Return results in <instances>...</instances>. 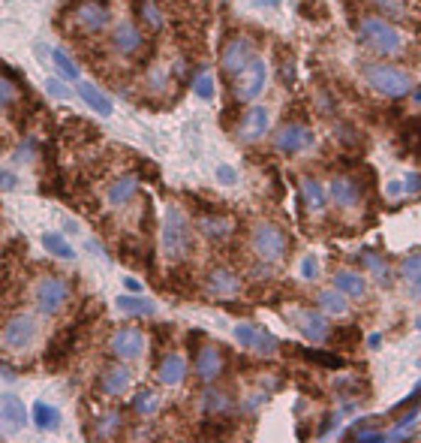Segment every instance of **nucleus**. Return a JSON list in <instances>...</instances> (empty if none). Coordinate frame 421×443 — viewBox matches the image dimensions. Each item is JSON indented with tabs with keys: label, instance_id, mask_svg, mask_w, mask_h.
<instances>
[{
	"label": "nucleus",
	"instance_id": "nucleus-1",
	"mask_svg": "<svg viewBox=\"0 0 421 443\" xmlns=\"http://www.w3.org/2000/svg\"><path fill=\"white\" fill-rule=\"evenodd\" d=\"M160 245H163V257L172 260V262L187 260L190 250H193V233H190V220H187V214L177 208V206L165 208L163 230H160Z\"/></svg>",
	"mask_w": 421,
	"mask_h": 443
},
{
	"label": "nucleus",
	"instance_id": "nucleus-2",
	"mask_svg": "<svg viewBox=\"0 0 421 443\" xmlns=\"http://www.w3.org/2000/svg\"><path fill=\"white\" fill-rule=\"evenodd\" d=\"M359 36L361 43L379 58H391L403 48V33L382 16H361L359 18Z\"/></svg>",
	"mask_w": 421,
	"mask_h": 443
},
{
	"label": "nucleus",
	"instance_id": "nucleus-3",
	"mask_svg": "<svg viewBox=\"0 0 421 443\" xmlns=\"http://www.w3.org/2000/svg\"><path fill=\"white\" fill-rule=\"evenodd\" d=\"M361 75H364V82L373 87L376 94L382 97H391V100H398V97H406L412 91V82H410V75H406L400 67H391V63H364L361 67Z\"/></svg>",
	"mask_w": 421,
	"mask_h": 443
},
{
	"label": "nucleus",
	"instance_id": "nucleus-4",
	"mask_svg": "<svg viewBox=\"0 0 421 443\" xmlns=\"http://www.w3.org/2000/svg\"><path fill=\"white\" fill-rule=\"evenodd\" d=\"M250 247L262 262H280L289 250V238L277 223L259 220V223H253V230H250Z\"/></svg>",
	"mask_w": 421,
	"mask_h": 443
},
{
	"label": "nucleus",
	"instance_id": "nucleus-5",
	"mask_svg": "<svg viewBox=\"0 0 421 443\" xmlns=\"http://www.w3.org/2000/svg\"><path fill=\"white\" fill-rule=\"evenodd\" d=\"M229 82H232V97L238 100V103H250V100H256L265 91V82H268V67H265L262 55L259 52L253 55Z\"/></svg>",
	"mask_w": 421,
	"mask_h": 443
},
{
	"label": "nucleus",
	"instance_id": "nucleus-6",
	"mask_svg": "<svg viewBox=\"0 0 421 443\" xmlns=\"http://www.w3.org/2000/svg\"><path fill=\"white\" fill-rule=\"evenodd\" d=\"M70 299V284L60 274H43L33 287V305L43 316H55Z\"/></svg>",
	"mask_w": 421,
	"mask_h": 443
},
{
	"label": "nucleus",
	"instance_id": "nucleus-7",
	"mask_svg": "<svg viewBox=\"0 0 421 443\" xmlns=\"http://www.w3.org/2000/svg\"><path fill=\"white\" fill-rule=\"evenodd\" d=\"M36 335H40V326H36V316L31 314H16L4 323V332H0V341L9 353H24L28 347H33Z\"/></svg>",
	"mask_w": 421,
	"mask_h": 443
},
{
	"label": "nucleus",
	"instance_id": "nucleus-8",
	"mask_svg": "<svg viewBox=\"0 0 421 443\" xmlns=\"http://www.w3.org/2000/svg\"><path fill=\"white\" fill-rule=\"evenodd\" d=\"M253 55H256V40L247 36V33H232L220 48V67H223V73L229 75V79H232V75L244 67Z\"/></svg>",
	"mask_w": 421,
	"mask_h": 443
},
{
	"label": "nucleus",
	"instance_id": "nucleus-9",
	"mask_svg": "<svg viewBox=\"0 0 421 443\" xmlns=\"http://www.w3.org/2000/svg\"><path fill=\"white\" fill-rule=\"evenodd\" d=\"M109 350H111V356H118L124 362L138 359L145 353V332L142 329H136V326L114 329L111 338H109Z\"/></svg>",
	"mask_w": 421,
	"mask_h": 443
},
{
	"label": "nucleus",
	"instance_id": "nucleus-10",
	"mask_svg": "<svg viewBox=\"0 0 421 443\" xmlns=\"http://www.w3.org/2000/svg\"><path fill=\"white\" fill-rule=\"evenodd\" d=\"M310 145H313V130L307 124L289 121L274 133V148L280 154H301V151L310 148Z\"/></svg>",
	"mask_w": 421,
	"mask_h": 443
},
{
	"label": "nucleus",
	"instance_id": "nucleus-11",
	"mask_svg": "<svg viewBox=\"0 0 421 443\" xmlns=\"http://www.w3.org/2000/svg\"><path fill=\"white\" fill-rule=\"evenodd\" d=\"M289 320H292V326L298 329V332L307 338V341H325L328 338V332H331V326H328V316L322 314V311H310V308H295V311H289L286 314Z\"/></svg>",
	"mask_w": 421,
	"mask_h": 443
},
{
	"label": "nucleus",
	"instance_id": "nucleus-12",
	"mask_svg": "<svg viewBox=\"0 0 421 443\" xmlns=\"http://www.w3.org/2000/svg\"><path fill=\"white\" fill-rule=\"evenodd\" d=\"M72 21L82 33H99L109 24V6L103 0H82L72 9Z\"/></svg>",
	"mask_w": 421,
	"mask_h": 443
},
{
	"label": "nucleus",
	"instance_id": "nucleus-13",
	"mask_svg": "<svg viewBox=\"0 0 421 443\" xmlns=\"http://www.w3.org/2000/svg\"><path fill=\"white\" fill-rule=\"evenodd\" d=\"M328 196L337 211H355L361 206V187L355 178H349V175H334L328 184Z\"/></svg>",
	"mask_w": 421,
	"mask_h": 443
},
{
	"label": "nucleus",
	"instance_id": "nucleus-14",
	"mask_svg": "<svg viewBox=\"0 0 421 443\" xmlns=\"http://www.w3.org/2000/svg\"><path fill=\"white\" fill-rule=\"evenodd\" d=\"M235 341L244 350H253V353H259V356H274L277 347H280V341L271 335V332H265V329L259 326H235Z\"/></svg>",
	"mask_w": 421,
	"mask_h": 443
},
{
	"label": "nucleus",
	"instance_id": "nucleus-15",
	"mask_svg": "<svg viewBox=\"0 0 421 443\" xmlns=\"http://www.w3.org/2000/svg\"><path fill=\"white\" fill-rule=\"evenodd\" d=\"M109 43H111V48H114L118 55H126V58H130V55H136V52H142L145 33H142V28H138V24L121 21V24H114Z\"/></svg>",
	"mask_w": 421,
	"mask_h": 443
},
{
	"label": "nucleus",
	"instance_id": "nucleus-16",
	"mask_svg": "<svg viewBox=\"0 0 421 443\" xmlns=\"http://www.w3.org/2000/svg\"><path fill=\"white\" fill-rule=\"evenodd\" d=\"M268 124H271V112L265 106H250L238 124V139L241 142H259L268 133Z\"/></svg>",
	"mask_w": 421,
	"mask_h": 443
},
{
	"label": "nucleus",
	"instance_id": "nucleus-17",
	"mask_svg": "<svg viewBox=\"0 0 421 443\" xmlns=\"http://www.w3.org/2000/svg\"><path fill=\"white\" fill-rule=\"evenodd\" d=\"M193 368H196V377L202 380V383H214L217 377H223L226 362H223V353H220V347L205 344V347H202V350L196 353V362H193Z\"/></svg>",
	"mask_w": 421,
	"mask_h": 443
},
{
	"label": "nucleus",
	"instance_id": "nucleus-18",
	"mask_svg": "<svg viewBox=\"0 0 421 443\" xmlns=\"http://www.w3.org/2000/svg\"><path fill=\"white\" fill-rule=\"evenodd\" d=\"M205 289L211 296H220V299L238 296L241 293V277H238V272L226 269V265H217V269H211L205 274Z\"/></svg>",
	"mask_w": 421,
	"mask_h": 443
},
{
	"label": "nucleus",
	"instance_id": "nucleus-19",
	"mask_svg": "<svg viewBox=\"0 0 421 443\" xmlns=\"http://www.w3.org/2000/svg\"><path fill=\"white\" fill-rule=\"evenodd\" d=\"M184 377H187V359L181 353H165L157 362V380L163 386H177L184 383Z\"/></svg>",
	"mask_w": 421,
	"mask_h": 443
},
{
	"label": "nucleus",
	"instance_id": "nucleus-20",
	"mask_svg": "<svg viewBox=\"0 0 421 443\" xmlns=\"http://www.w3.org/2000/svg\"><path fill=\"white\" fill-rule=\"evenodd\" d=\"M331 284H334L346 299H364L367 296L364 274L355 272V269H337L334 274H331Z\"/></svg>",
	"mask_w": 421,
	"mask_h": 443
},
{
	"label": "nucleus",
	"instance_id": "nucleus-21",
	"mask_svg": "<svg viewBox=\"0 0 421 443\" xmlns=\"http://www.w3.org/2000/svg\"><path fill=\"white\" fill-rule=\"evenodd\" d=\"M400 277H403V289L412 301H421V250L410 253L400 262Z\"/></svg>",
	"mask_w": 421,
	"mask_h": 443
},
{
	"label": "nucleus",
	"instance_id": "nucleus-22",
	"mask_svg": "<svg viewBox=\"0 0 421 443\" xmlns=\"http://www.w3.org/2000/svg\"><path fill=\"white\" fill-rule=\"evenodd\" d=\"M130 383H133V374L126 365H109L103 371V377H99V389H103L106 395H114V398L124 395V392L130 389Z\"/></svg>",
	"mask_w": 421,
	"mask_h": 443
},
{
	"label": "nucleus",
	"instance_id": "nucleus-23",
	"mask_svg": "<svg viewBox=\"0 0 421 443\" xmlns=\"http://www.w3.org/2000/svg\"><path fill=\"white\" fill-rule=\"evenodd\" d=\"M136 190H138V175L126 172V175H121V178H114V181L109 184L106 199H109L111 208H121V206H126V202L136 196Z\"/></svg>",
	"mask_w": 421,
	"mask_h": 443
},
{
	"label": "nucleus",
	"instance_id": "nucleus-24",
	"mask_svg": "<svg viewBox=\"0 0 421 443\" xmlns=\"http://www.w3.org/2000/svg\"><path fill=\"white\" fill-rule=\"evenodd\" d=\"M196 226H199L202 235L211 238V242H223V238H229L235 233V223L229 218H220V214H202Z\"/></svg>",
	"mask_w": 421,
	"mask_h": 443
},
{
	"label": "nucleus",
	"instance_id": "nucleus-25",
	"mask_svg": "<svg viewBox=\"0 0 421 443\" xmlns=\"http://www.w3.org/2000/svg\"><path fill=\"white\" fill-rule=\"evenodd\" d=\"M301 202H304V208H307L310 214H322L325 206H328L325 187L319 184L316 178H301Z\"/></svg>",
	"mask_w": 421,
	"mask_h": 443
},
{
	"label": "nucleus",
	"instance_id": "nucleus-26",
	"mask_svg": "<svg viewBox=\"0 0 421 443\" xmlns=\"http://www.w3.org/2000/svg\"><path fill=\"white\" fill-rule=\"evenodd\" d=\"M28 422V410H24V404L18 398H4L0 401V425L6 428V432H18V428Z\"/></svg>",
	"mask_w": 421,
	"mask_h": 443
},
{
	"label": "nucleus",
	"instance_id": "nucleus-27",
	"mask_svg": "<svg viewBox=\"0 0 421 443\" xmlns=\"http://www.w3.org/2000/svg\"><path fill=\"white\" fill-rule=\"evenodd\" d=\"M199 404H202V410H205L208 416H220V413H226L229 407H232V398H229V392H226V389L211 386V383H208V389L202 392Z\"/></svg>",
	"mask_w": 421,
	"mask_h": 443
},
{
	"label": "nucleus",
	"instance_id": "nucleus-28",
	"mask_svg": "<svg viewBox=\"0 0 421 443\" xmlns=\"http://www.w3.org/2000/svg\"><path fill=\"white\" fill-rule=\"evenodd\" d=\"M316 305H319V311H322L325 316H343L349 311V301H346V296H343L337 287L334 289H322V293L316 296Z\"/></svg>",
	"mask_w": 421,
	"mask_h": 443
},
{
	"label": "nucleus",
	"instance_id": "nucleus-29",
	"mask_svg": "<svg viewBox=\"0 0 421 443\" xmlns=\"http://www.w3.org/2000/svg\"><path fill=\"white\" fill-rule=\"evenodd\" d=\"M79 97L97 112V115H111V100L99 91L94 82H79Z\"/></svg>",
	"mask_w": 421,
	"mask_h": 443
},
{
	"label": "nucleus",
	"instance_id": "nucleus-30",
	"mask_svg": "<svg viewBox=\"0 0 421 443\" xmlns=\"http://www.w3.org/2000/svg\"><path fill=\"white\" fill-rule=\"evenodd\" d=\"M169 82H172L169 67H165V63H151L148 73H145V87H148V91L151 94H163L165 87H169Z\"/></svg>",
	"mask_w": 421,
	"mask_h": 443
},
{
	"label": "nucleus",
	"instance_id": "nucleus-31",
	"mask_svg": "<svg viewBox=\"0 0 421 443\" xmlns=\"http://www.w3.org/2000/svg\"><path fill=\"white\" fill-rule=\"evenodd\" d=\"M31 416H33V425L43 428V432H52V428H58V422H60V413L45 401H36Z\"/></svg>",
	"mask_w": 421,
	"mask_h": 443
},
{
	"label": "nucleus",
	"instance_id": "nucleus-32",
	"mask_svg": "<svg viewBox=\"0 0 421 443\" xmlns=\"http://www.w3.org/2000/svg\"><path fill=\"white\" fill-rule=\"evenodd\" d=\"M133 410L138 416H154L160 410V395L157 392H151V389H138L133 395Z\"/></svg>",
	"mask_w": 421,
	"mask_h": 443
},
{
	"label": "nucleus",
	"instance_id": "nucleus-33",
	"mask_svg": "<svg viewBox=\"0 0 421 443\" xmlns=\"http://www.w3.org/2000/svg\"><path fill=\"white\" fill-rule=\"evenodd\" d=\"M118 308L124 314H133V316H151L157 308H154V301H148L142 296H121L118 299Z\"/></svg>",
	"mask_w": 421,
	"mask_h": 443
},
{
	"label": "nucleus",
	"instance_id": "nucleus-34",
	"mask_svg": "<svg viewBox=\"0 0 421 443\" xmlns=\"http://www.w3.org/2000/svg\"><path fill=\"white\" fill-rule=\"evenodd\" d=\"M136 12H138V18H142L151 31H160L163 28V12H160V6L154 4V0H136Z\"/></svg>",
	"mask_w": 421,
	"mask_h": 443
},
{
	"label": "nucleus",
	"instance_id": "nucleus-35",
	"mask_svg": "<svg viewBox=\"0 0 421 443\" xmlns=\"http://www.w3.org/2000/svg\"><path fill=\"white\" fill-rule=\"evenodd\" d=\"M43 247H45L48 253H55V257H60V260H72V257H75L72 245H70L63 235H58V233H45V235H43Z\"/></svg>",
	"mask_w": 421,
	"mask_h": 443
},
{
	"label": "nucleus",
	"instance_id": "nucleus-36",
	"mask_svg": "<svg viewBox=\"0 0 421 443\" xmlns=\"http://www.w3.org/2000/svg\"><path fill=\"white\" fill-rule=\"evenodd\" d=\"M52 60H55V67L58 73L63 75V79H70V82H79V67H75V60L63 52V48H55L52 52Z\"/></svg>",
	"mask_w": 421,
	"mask_h": 443
},
{
	"label": "nucleus",
	"instance_id": "nucleus-37",
	"mask_svg": "<svg viewBox=\"0 0 421 443\" xmlns=\"http://www.w3.org/2000/svg\"><path fill=\"white\" fill-rule=\"evenodd\" d=\"M367 4L379 12H386L388 18H398V21L406 18V0H367Z\"/></svg>",
	"mask_w": 421,
	"mask_h": 443
},
{
	"label": "nucleus",
	"instance_id": "nucleus-38",
	"mask_svg": "<svg viewBox=\"0 0 421 443\" xmlns=\"http://www.w3.org/2000/svg\"><path fill=\"white\" fill-rule=\"evenodd\" d=\"M193 94H196L199 100H214L217 82H214L211 73H199V75H196V79H193Z\"/></svg>",
	"mask_w": 421,
	"mask_h": 443
},
{
	"label": "nucleus",
	"instance_id": "nucleus-39",
	"mask_svg": "<svg viewBox=\"0 0 421 443\" xmlns=\"http://www.w3.org/2000/svg\"><path fill=\"white\" fill-rule=\"evenodd\" d=\"M361 260H364V265H367V269H370V272H373V274H376V281H379V284H388V277H391V272H388V265H386V260H379V257H376V253H373V250H364V257H361Z\"/></svg>",
	"mask_w": 421,
	"mask_h": 443
},
{
	"label": "nucleus",
	"instance_id": "nucleus-40",
	"mask_svg": "<svg viewBox=\"0 0 421 443\" xmlns=\"http://www.w3.org/2000/svg\"><path fill=\"white\" fill-rule=\"evenodd\" d=\"M304 359H310V362H319V365H325V368H343V356H337V353H322V350H304Z\"/></svg>",
	"mask_w": 421,
	"mask_h": 443
},
{
	"label": "nucleus",
	"instance_id": "nucleus-41",
	"mask_svg": "<svg viewBox=\"0 0 421 443\" xmlns=\"http://www.w3.org/2000/svg\"><path fill=\"white\" fill-rule=\"evenodd\" d=\"M406 151H412V154H421V118H415V121H410L406 124Z\"/></svg>",
	"mask_w": 421,
	"mask_h": 443
},
{
	"label": "nucleus",
	"instance_id": "nucleus-42",
	"mask_svg": "<svg viewBox=\"0 0 421 443\" xmlns=\"http://www.w3.org/2000/svg\"><path fill=\"white\" fill-rule=\"evenodd\" d=\"M280 82L283 85H295V60H292L289 55H283L280 52Z\"/></svg>",
	"mask_w": 421,
	"mask_h": 443
},
{
	"label": "nucleus",
	"instance_id": "nucleus-43",
	"mask_svg": "<svg viewBox=\"0 0 421 443\" xmlns=\"http://www.w3.org/2000/svg\"><path fill=\"white\" fill-rule=\"evenodd\" d=\"M301 277L304 281H316V274H319V260L313 257V253H307V257H301Z\"/></svg>",
	"mask_w": 421,
	"mask_h": 443
},
{
	"label": "nucleus",
	"instance_id": "nucleus-44",
	"mask_svg": "<svg viewBox=\"0 0 421 443\" xmlns=\"http://www.w3.org/2000/svg\"><path fill=\"white\" fill-rule=\"evenodd\" d=\"M118 425H121V413H106L99 420V437H109L111 432H118Z\"/></svg>",
	"mask_w": 421,
	"mask_h": 443
},
{
	"label": "nucleus",
	"instance_id": "nucleus-45",
	"mask_svg": "<svg viewBox=\"0 0 421 443\" xmlns=\"http://www.w3.org/2000/svg\"><path fill=\"white\" fill-rule=\"evenodd\" d=\"M12 100H16V85L0 75V109H6V106L12 103Z\"/></svg>",
	"mask_w": 421,
	"mask_h": 443
},
{
	"label": "nucleus",
	"instance_id": "nucleus-46",
	"mask_svg": "<svg viewBox=\"0 0 421 443\" xmlns=\"http://www.w3.org/2000/svg\"><path fill=\"white\" fill-rule=\"evenodd\" d=\"M418 190H421V175H418V172L406 175V178H403V184H400V193L406 196V193H418Z\"/></svg>",
	"mask_w": 421,
	"mask_h": 443
},
{
	"label": "nucleus",
	"instance_id": "nucleus-47",
	"mask_svg": "<svg viewBox=\"0 0 421 443\" xmlns=\"http://www.w3.org/2000/svg\"><path fill=\"white\" fill-rule=\"evenodd\" d=\"M45 91L52 94V97H58V100H67V97H70V91H67V87H63L58 79H48V82H45Z\"/></svg>",
	"mask_w": 421,
	"mask_h": 443
},
{
	"label": "nucleus",
	"instance_id": "nucleus-48",
	"mask_svg": "<svg viewBox=\"0 0 421 443\" xmlns=\"http://www.w3.org/2000/svg\"><path fill=\"white\" fill-rule=\"evenodd\" d=\"M16 187V175L6 172V169H0V190H12Z\"/></svg>",
	"mask_w": 421,
	"mask_h": 443
},
{
	"label": "nucleus",
	"instance_id": "nucleus-49",
	"mask_svg": "<svg viewBox=\"0 0 421 443\" xmlns=\"http://www.w3.org/2000/svg\"><path fill=\"white\" fill-rule=\"evenodd\" d=\"M217 178H220L223 184H232V181H235V169H229V166H220V169H217Z\"/></svg>",
	"mask_w": 421,
	"mask_h": 443
},
{
	"label": "nucleus",
	"instance_id": "nucleus-50",
	"mask_svg": "<svg viewBox=\"0 0 421 443\" xmlns=\"http://www.w3.org/2000/svg\"><path fill=\"white\" fill-rule=\"evenodd\" d=\"M126 289H133V293H138V289H142V287H138V281H136V277H126Z\"/></svg>",
	"mask_w": 421,
	"mask_h": 443
},
{
	"label": "nucleus",
	"instance_id": "nucleus-51",
	"mask_svg": "<svg viewBox=\"0 0 421 443\" xmlns=\"http://www.w3.org/2000/svg\"><path fill=\"white\" fill-rule=\"evenodd\" d=\"M259 6H274V4H280V0H256Z\"/></svg>",
	"mask_w": 421,
	"mask_h": 443
},
{
	"label": "nucleus",
	"instance_id": "nucleus-52",
	"mask_svg": "<svg viewBox=\"0 0 421 443\" xmlns=\"http://www.w3.org/2000/svg\"><path fill=\"white\" fill-rule=\"evenodd\" d=\"M412 97H415V103H418V106H421V85H418V87H415V94H412Z\"/></svg>",
	"mask_w": 421,
	"mask_h": 443
}]
</instances>
